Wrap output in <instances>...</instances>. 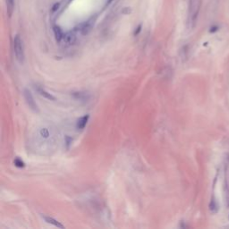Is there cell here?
Here are the masks:
<instances>
[{
    "instance_id": "cell-1",
    "label": "cell",
    "mask_w": 229,
    "mask_h": 229,
    "mask_svg": "<svg viewBox=\"0 0 229 229\" xmlns=\"http://www.w3.org/2000/svg\"><path fill=\"white\" fill-rule=\"evenodd\" d=\"M202 0H189L188 6V25L191 29L194 28L198 20L200 9L201 6Z\"/></svg>"
},
{
    "instance_id": "cell-2",
    "label": "cell",
    "mask_w": 229,
    "mask_h": 229,
    "mask_svg": "<svg viewBox=\"0 0 229 229\" xmlns=\"http://www.w3.org/2000/svg\"><path fill=\"white\" fill-rule=\"evenodd\" d=\"M14 53L17 61L23 64L24 61V49L23 40L19 35H16L14 39Z\"/></svg>"
},
{
    "instance_id": "cell-3",
    "label": "cell",
    "mask_w": 229,
    "mask_h": 229,
    "mask_svg": "<svg viewBox=\"0 0 229 229\" xmlns=\"http://www.w3.org/2000/svg\"><path fill=\"white\" fill-rule=\"evenodd\" d=\"M71 95H72L73 99L77 100V101L87 102L89 101L90 99H91V94L89 93L88 91H74V92H72Z\"/></svg>"
},
{
    "instance_id": "cell-4",
    "label": "cell",
    "mask_w": 229,
    "mask_h": 229,
    "mask_svg": "<svg viewBox=\"0 0 229 229\" xmlns=\"http://www.w3.org/2000/svg\"><path fill=\"white\" fill-rule=\"evenodd\" d=\"M24 98H25L26 103L28 104V106L30 107L31 109H32L35 112H38L39 111V108H38V105L37 103L35 102L33 99V96L32 94L31 93L30 91L28 90H24Z\"/></svg>"
},
{
    "instance_id": "cell-5",
    "label": "cell",
    "mask_w": 229,
    "mask_h": 229,
    "mask_svg": "<svg viewBox=\"0 0 229 229\" xmlns=\"http://www.w3.org/2000/svg\"><path fill=\"white\" fill-rule=\"evenodd\" d=\"M35 90L37 91V92L40 94V96H42L43 98H45V99H47L49 100H56V98L52 94L48 92L42 87L39 86V85H35Z\"/></svg>"
},
{
    "instance_id": "cell-6",
    "label": "cell",
    "mask_w": 229,
    "mask_h": 229,
    "mask_svg": "<svg viewBox=\"0 0 229 229\" xmlns=\"http://www.w3.org/2000/svg\"><path fill=\"white\" fill-rule=\"evenodd\" d=\"M89 118H90V117H89L88 115H86V116H83V117H82L81 118L79 119L76 123L77 129H78V130H83V129H84L85 126H86L87 124H88Z\"/></svg>"
},
{
    "instance_id": "cell-7",
    "label": "cell",
    "mask_w": 229,
    "mask_h": 229,
    "mask_svg": "<svg viewBox=\"0 0 229 229\" xmlns=\"http://www.w3.org/2000/svg\"><path fill=\"white\" fill-rule=\"evenodd\" d=\"M6 11L9 17L12 16L15 10V0H6Z\"/></svg>"
},
{
    "instance_id": "cell-8",
    "label": "cell",
    "mask_w": 229,
    "mask_h": 229,
    "mask_svg": "<svg viewBox=\"0 0 229 229\" xmlns=\"http://www.w3.org/2000/svg\"><path fill=\"white\" fill-rule=\"evenodd\" d=\"M44 219L46 220L47 223H49V224H51V225H53V226H55V227H58V228H64V226L58 222L57 220H56V219H54L53 218H50V217H44Z\"/></svg>"
},
{
    "instance_id": "cell-9",
    "label": "cell",
    "mask_w": 229,
    "mask_h": 229,
    "mask_svg": "<svg viewBox=\"0 0 229 229\" xmlns=\"http://www.w3.org/2000/svg\"><path fill=\"white\" fill-rule=\"evenodd\" d=\"M75 40H76L75 35L74 33H72V32H69V33L66 34V35L64 36V40L67 43V44H69V45L73 44V43L75 41Z\"/></svg>"
},
{
    "instance_id": "cell-10",
    "label": "cell",
    "mask_w": 229,
    "mask_h": 229,
    "mask_svg": "<svg viewBox=\"0 0 229 229\" xmlns=\"http://www.w3.org/2000/svg\"><path fill=\"white\" fill-rule=\"evenodd\" d=\"M54 33H55V36H56V39L57 41H60L62 39H64V33L62 32L61 29L59 27H55L54 28Z\"/></svg>"
},
{
    "instance_id": "cell-11",
    "label": "cell",
    "mask_w": 229,
    "mask_h": 229,
    "mask_svg": "<svg viewBox=\"0 0 229 229\" xmlns=\"http://www.w3.org/2000/svg\"><path fill=\"white\" fill-rule=\"evenodd\" d=\"M15 165L16 167H18V168H23L24 167V163H23V161L22 159H16L15 160Z\"/></svg>"
},
{
    "instance_id": "cell-12",
    "label": "cell",
    "mask_w": 229,
    "mask_h": 229,
    "mask_svg": "<svg viewBox=\"0 0 229 229\" xmlns=\"http://www.w3.org/2000/svg\"><path fill=\"white\" fill-rule=\"evenodd\" d=\"M72 141H73V139L72 138H69V137H66V144L69 145L71 142H72Z\"/></svg>"
}]
</instances>
